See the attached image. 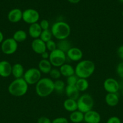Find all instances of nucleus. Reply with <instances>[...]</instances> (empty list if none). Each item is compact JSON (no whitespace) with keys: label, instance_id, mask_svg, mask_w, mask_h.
Masks as SVG:
<instances>
[{"label":"nucleus","instance_id":"nucleus-12","mask_svg":"<svg viewBox=\"0 0 123 123\" xmlns=\"http://www.w3.org/2000/svg\"><path fill=\"white\" fill-rule=\"evenodd\" d=\"M31 47L33 51L39 55H41L42 53L47 51L46 43H45L39 38L33 39L31 42Z\"/></svg>","mask_w":123,"mask_h":123},{"label":"nucleus","instance_id":"nucleus-18","mask_svg":"<svg viewBox=\"0 0 123 123\" xmlns=\"http://www.w3.org/2000/svg\"><path fill=\"white\" fill-rule=\"evenodd\" d=\"M59 70L62 76L66 78L75 74V68L69 64L65 63L63 64L59 67Z\"/></svg>","mask_w":123,"mask_h":123},{"label":"nucleus","instance_id":"nucleus-41","mask_svg":"<svg viewBox=\"0 0 123 123\" xmlns=\"http://www.w3.org/2000/svg\"><path fill=\"white\" fill-rule=\"evenodd\" d=\"M118 1H120V2H123V0H118Z\"/></svg>","mask_w":123,"mask_h":123},{"label":"nucleus","instance_id":"nucleus-42","mask_svg":"<svg viewBox=\"0 0 123 123\" xmlns=\"http://www.w3.org/2000/svg\"><path fill=\"white\" fill-rule=\"evenodd\" d=\"M122 96H123V90L122 91Z\"/></svg>","mask_w":123,"mask_h":123},{"label":"nucleus","instance_id":"nucleus-3","mask_svg":"<svg viewBox=\"0 0 123 123\" xmlns=\"http://www.w3.org/2000/svg\"><path fill=\"white\" fill-rule=\"evenodd\" d=\"M53 37L58 40L67 39L71 32V26L64 21H58L53 24L51 28Z\"/></svg>","mask_w":123,"mask_h":123},{"label":"nucleus","instance_id":"nucleus-32","mask_svg":"<svg viewBox=\"0 0 123 123\" xmlns=\"http://www.w3.org/2000/svg\"><path fill=\"white\" fill-rule=\"evenodd\" d=\"M116 73L121 78L123 79V61L121 62L117 65L116 68Z\"/></svg>","mask_w":123,"mask_h":123},{"label":"nucleus","instance_id":"nucleus-5","mask_svg":"<svg viewBox=\"0 0 123 123\" xmlns=\"http://www.w3.org/2000/svg\"><path fill=\"white\" fill-rule=\"evenodd\" d=\"M78 110L83 114L92 110L94 107V101L93 97L89 94H84L78 97L77 100Z\"/></svg>","mask_w":123,"mask_h":123},{"label":"nucleus","instance_id":"nucleus-11","mask_svg":"<svg viewBox=\"0 0 123 123\" xmlns=\"http://www.w3.org/2000/svg\"><path fill=\"white\" fill-rule=\"evenodd\" d=\"M66 57L71 61L75 62H79L82 60L83 56V53L80 48L72 47L66 52Z\"/></svg>","mask_w":123,"mask_h":123},{"label":"nucleus","instance_id":"nucleus-19","mask_svg":"<svg viewBox=\"0 0 123 123\" xmlns=\"http://www.w3.org/2000/svg\"><path fill=\"white\" fill-rule=\"evenodd\" d=\"M119 98L117 93H107L105 96V102L110 107H115L119 103Z\"/></svg>","mask_w":123,"mask_h":123},{"label":"nucleus","instance_id":"nucleus-33","mask_svg":"<svg viewBox=\"0 0 123 123\" xmlns=\"http://www.w3.org/2000/svg\"><path fill=\"white\" fill-rule=\"evenodd\" d=\"M40 25V26L42 28V30H48L49 28V23L48 20L47 19H43L39 23Z\"/></svg>","mask_w":123,"mask_h":123},{"label":"nucleus","instance_id":"nucleus-15","mask_svg":"<svg viewBox=\"0 0 123 123\" xmlns=\"http://www.w3.org/2000/svg\"><path fill=\"white\" fill-rule=\"evenodd\" d=\"M7 18L12 23L19 22L22 20V11L19 8H13L8 12Z\"/></svg>","mask_w":123,"mask_h":123},{"label":"nucleus","instance_id":"nucleus-13","mask_svg":"<svg viewBox=\"0 0 123 123\" xmlns=\"http://www.w3.org/2000/svg\"><path fill=\"white\" fill-rule=\"evenodd\" d=\"M101 115L97 111L90 110L84 115V121L86 123H100Z\"/></svg>","mask_w":123,"mask_h":123},{"label":"nucleus","instance_id":"nucleus-27","mask_svg":"<svg viewBox=\"0 0 123 123\" xmlns=\"http://www.w3.org/2000/svg\"><path fill=\"white\" fill-rule=\"evenodd\" d=\"M54 91L57 93H62L65 90V83L61 79H57L54 81Z\"/></svg>","mask_w":123,"mask_h":123},{"label":"nucleus","instance_id":"nucleus-23","mask_svg":"<svg viewBox=\"0 0 123 123\" xmlns=\"http://www.w3.org/2000/svg\"><path fill=\"white\" fill-rule=\"evenodd\" d=\"M84 115L83 112L77 110L71 112L69 115V120L73 123H80L84 121Z\"/></svg>","mask_w":123,"mask_h":123},{"label":"nucleus","instance_id":"nucleus-20","mask_svg":"<svg viewBox=\"0 0 123 123\" xmlns=\"http://www.w3.org/2000/svg\"><path fill=\"white\" fill-rule=\"evenodd\" d=\"M25 70L24 66L20 63H16L12 66V74L14 76L15 79L23 78Z\"/></svg>","mask_w":123,"mask_h":123},{"label":"nucleus","instance_id":"nucleus-25","mask_svg":"<svg viewBox=\"0 0 123 123\" xmlns=\"http://www.w3.org/2000/svg\"><path fill=\"white\" fill-rule=\"evenodd\" d=\"M12 38L18 43L24 42L27 38V33L23 30H17L14 32Z\"/></svg>","mask_w":123,"mask_h":123},{"label":"nucleus","instance_id":"nucleus-28","mask_svg":"<svg viewBox=\"0 0 123 123\" xmlns=\"http://www.w3.org/2000/svg\"><path fill=\"white\" fill-rule=\"evenodd\" d=\"M52 37H53V35H52L51 31V30L48 29V30H42L39 38L43 41L45 43H47V42L52 39Z\"/></svg>","mask_w":123,"mask_h":123},{"label":"nucleus","instance_id":"nucleus-39","mask_svg":"<svg viewBox=\"0 0 123 123\" xmlns=\"http://www.w3.org/2000/svg\"><path fill=\"white\" fill-rule=\"evenodd\" d=\"M67 1L71 4H77L80 1V0H67Z\"/></svg>","mask_w":123,"mask_h":123},{"label":"nucleus","instance_id":"nucleus-29","mask_svg":"<svg viewBox=\"0 0 123 123\" xmlns=\"http://www.w3.org/2000/svg\"><path fill=\"white\" fill-rule=\"evenodd\" d=\"M49 76H50L51 79H55V80H57V79H60V77H61L62 74L60 73L59 69L57 68H53L50 71L49 73Z\"/></svg>","mask_w":123,"mask_h":123},{"label":"nucleus","instance_id":"nucleus-26","mask_svg":"<svg viewBox=\"0 0 123 123\" xmlns=\"http://www.w3.org/2000/svg\"><path fill=\"white\" fill-rule=\"evenodd\" d=\"M89 84L88 79L83 78H78L75 84V86L80 92H84L86 91L89 88Z\"/></svg>","mask_w":123,"mask_h":123},{"label":"nucleus","instance_id":"nucleus-30","mask_svg":"<svg viewBox=\"0 0 123 123\" xmlns=\"http://www.w3.org/2000/svg\"><path fill=\"white\" fill-rule=\"evenodd\" d=\"M46 48H47V51L51 52L57 49V43L54 42L53 39L50 40L46 43Z\"/></svg>","mask_w":123,"mask_h":123},{"label":"nucleus","instance_id":"nucleus-40","mask_svg":"<svg viewBox=\"0 0 123 123\" xmlns=\"http://www.w3.org/2000/svg\"><path fill=\"white\" fill-rule=\"evenodd\" d=\"M4 40V35L2 34V32L0 31V44H1L2 42Z\"/></svg>","mask_w":123,"mask_h":123},{"label":"nucleus","instance_id":"nucleus-2","mask_svg":"<svg viewBox=\"0 0 123 123\" xmlns=\"http://www.w3.org/2000/svg\"><path fill=\"white\" fill-rule=\"evenodd\" d=\"M35 91L39 97H47L54 91V81L49 78H42L35 85Z\"/></svg>","mask_w":123,"mask_h":123},{"label":"nucleus","instance_id":"nucleus-14","mask_svg":"<svg viewBox=\"0 0 123 123\" xmlns=\"http://www.w3.org/2000/svg\"><path fill=\"white\" fill-rule=\"evenodd\" d=\"M12 66L6 60L0 61V76L8 78L12 74Z\"/></svg>","mask_w":123,"mask_h":123},{"label":"nucleus","instance_id":"nucleus-1","mask_svg":"<svg viewBox=\"0 0 123 123\" xmlns=\"http://www.w3.org/2000/svg\"><path fill=\"white\" fill-rule=\"evenodd\" d=\"M95 70V64L89 60H81L75 67V74L78 78L88 79L90 78Z\"/></svg>","mask_w":123,"mask_h":123},{"label":"nucleus","instance_id":"nucleus-21","mask_svg":"<svg viewBox=\"0 0 123 123\" xmlns=\"http://www.w3.org/2000/svg\"><path fill=\"white\" fill-rule=\"evenodd\" d=\"M52 65L49 60H41L39 62L38 69L43 74H49L51 70Z\"/></svg>","mask_w":123,"mask_h":123},{"label":"nucleus","instance_id":"nucleus-17","mask_svg":"<svg viewBox=\"0 0 123 123\" xmlns=\"http://www.w3.org/2000/svg\"><path fill=\"white\" fill-rule=\"evenodd\" d=\"M65 92L68 98L77 100L80 97V91L75 86V85H66Z\"/></svg>","mask_w":123,"mask_h":123},{"label":"nucleus","instance_id":"nucleus-24","mask_svg":"<svg viewBox=\"0 0 123 123\" xmlns=\"http://www.w3.org/2000/svg\"><path fill=\"white\" fill-rule=\"evenodd\" d=\"M72 47L71 42L68 39L58 40V42L57 43V49H60L66 54Z\"/></svg>","mask_w":123,"mask_h":123},{"label":"nucleus","instance_id":"nucleus-4","mask_svg":"<svg viewBox=\"0 0 123 123\" xmlns=\"http://www.w3.org/2000/svg\"><path fill=\"white\" fill-rule=\"evenodd\" d=\"M28 90V85L23 78L13 80L8 87V91L10 94L16 97L24 96L27 94Z\"/></svg>","mask_w":123,"mask_h":123},{"label":"nucleus","instance_id":"nucleus-8","mask_svg":"<svg viewBox=\"0 0 123 123\" xmlns=\"http://www.w3.org/2000/svg\"><path fill=\"white\" fill-rule=\"evenodd\" d=\"M18 48V43L13 38H8L4 40L1 43V49L2 53L10 55L14 54Z\"/></svg>","mask_w":123,"mask_h":123},{"label":"nucleus","instance_id":"nucleus-16","mask_svg":"<svg viewBox=\"0 0 123 123\" xmlns=\"http://www.w3.org/2000/svg\"><path fill=\"white\" fill-rule=\"evenodd\" d=\"M42 31V30L39 24L37 22L30 25L28 33L31 38H33V39H36V38H39Z\"/></svg>","mask_w":123,"mask_h":123},{"label":"nucleus","instance_id":"nucleus-10","mask_svg":"<svg viewBox=\"0 0 123 123\" xmlns=\"http://www.w3.org/2000/svg\"><path fill=\"white\" fill-rule=\"evenodd\" d=\"M103 88L107 93H117L119 90V84L114 78H109L104 81Z\"/></svg>","mask_w":123,"mask_h":123},{"label":"nucleus","instance_id":"nucleus-36","mask_svg":"<svg viewBox=\"0 0 123 123\" xmlns=\"http://www.w3.org/2000/svg\"><path fill=\"white\" fill-rule=\"evenodd\" d=\"M52 121L47 117H41L37 119V123H51Z\"/></svg>","mask_w":123,"mask_h":123},{"label":"nucleus","instance_id":"nucleus-35","mask_svg":"<svg viewBox=\"0 0 123 123\" xmlns=\"http://www.w3.org/2000/svg\"><path fill=\"white\" fill-rule=\"evenodd\" d=\"M106 123H121V121L120 118H118V117L113 116L110 117L107 120Z\"/></svg>","mask_w":123,"mask_h":123},{"label":"nucleus","instance_id":"nucleus-43","mask_svg":"<svg viewBox=\"0 0 123 123\" xmlns=\"http://www.w3.org/2000/svg\"><path fill=\"white\" fill-rule=\"evenodd\" d=\"M122 16H123V12H122Z\"/></svg>","mask_w":123,"mask_h":123},{"label":"nucleus","instance_id":"nucleus-37","mask_svg":"<svg viewBox=\"0 0 123 123\" xmlns=\"http://www.w3.org/2000/svg\"><path fill=\"white\" fill-rule=\"evenodd\" d=\"M117 55L121 60H123V45L120 46L117 49Z\"/></svg>","mask_w":123,"mask_h":123},{"label":"nucleus","instance_id":"nucleus-6","mask_svg":"<svg viewBox=\"0 0 123 123\" xmlns=\"http://www.w3.org/2000/svg\"><path fill=\"white\" fill-rule=\"evenodd\" d=\"M66 54L64 52L59 49L49 52V61L51 65L55 67H60L65 63L66 61Z\"/></svg>","mask_w":123,"mask_h":123},{"label":"nucleus","instance_id":"nucleus-9","mask_svg":"<svg viewBox=\"0 0 123 123\" xmlns=\"http://www.w3.org/2000/svg\"><path fill=\"white\" fill-rule=\"evenodd\" d=\"M40 19L39 13L33 8H27L22 12V20L26 24L31 25L38 22Z\"/></svg>","mask_w":123,"mask_h":123},{"label":"nucleus","instance_id":"nucleus-38","mask_svg":"<svg viewBox=\"0 0 123 123\" xmlns=\"http://www.w3.org/2000/svg\"><path fill=\"white\" fill-rule=\"evenodd\" d=\"M41 57H42V60H48L49 57V53L48 51H45L43 53L41 54Z\"/></svg>","mask_w":123,"mask_h":123},{"label":"nucleus","instance_id":"nucleus-34","mask_svg":"<svg viewBox=\"0 0 123 123\" xmlns=\"http://www.w3.org/2000/svg\"><path fill=\"white\" fill-rule=\"evenodd\" d=\"M51 123H69L68 120L65 117H57L54 118Z\"/></svg>","mask_w":123,"mask_h":123},{"label":"nucleus","instance_id":"nucleus-31","mask_svg":"<svg viewBox=\"0 0 123 123\" xmlns=\"http://www.w3.org/2000/svg\"><path fill=\"white\" fill-rule=\"evenodd\" d=\"M78 79V78L75 74H74V75L68 77V78H66V84H67V85H75Z\"/></svg>","mask_w":123,"mask_h":123},{"label":"nucleus","instance_id":"nucleus-7","mask_svg":"<svg viewBox=\"0 0 123 123\" xmlns=\"http://www.w3.org/2000/svg\"><path fill=\"white\" fill-rule=\"evenodd\" d=\"M42 76V73L40 72L38 68L32 67L25 71L23 79L25 80L28 85H36Z\"/></svg>","mask_w":123,"mask_h":123},{"label":"nucleus","instance_id":"nucleus-22","mask_svg":"<svg viewBox=\"0 0 123 123\" xmlns=\"http://www.w3.org/2000/svg\"><path fill=\"white\" fill-rule=\"evenodd\" d=\"M63 108L66 111L72 112L74 111L78 110V107H77V100H75L71 98H66L65 100L63 103Z\"/></svg>","mask_w":123,"mask_h":123}]
</instances>
